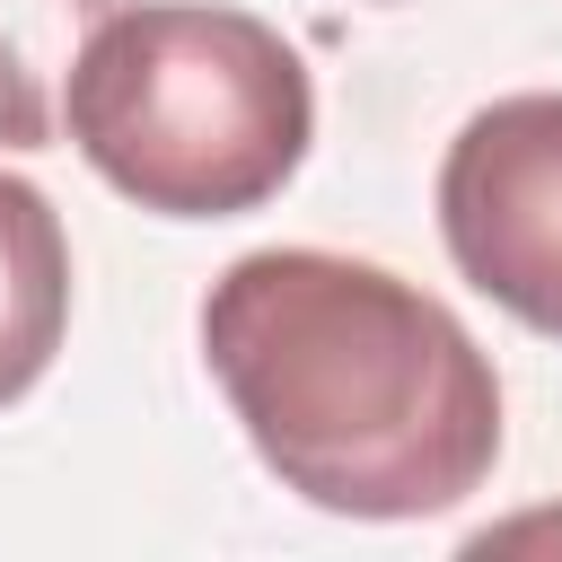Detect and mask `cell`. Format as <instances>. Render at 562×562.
<instances>
[{"instance_id":"cell-1","label":"cell","mask_w":562,"mask_h":562,"mask_svg":"<svg viewBox=\"0 0 562 562\" xmlns=\"http://www.w3.org/2000/svg\"><path fill=\"white\" fill-rule=\"evenodd\" d=\"M202 360L263 474L325 518H439L501 457L492 351L422 281L334 246L237 255L202 299Z\"/></svg>"},{"instance_id":"cell-2","label":"cell","mask_w":562,"mask_h":562,"mask_svg":"<svg viewBox=\"0 0 562 562\" xmlns=\"http://www.w3.org/2000/svg\"><path fill=\"white\" fill-rule=\"evenodd\" d=\"M70 149L158 220L263 211L307 140L316 88L299 44L228 0H123L70 61Z\"/></svg>"},{"instance_id":"cell-3","label":"cell","mask_w":562,"mask_h":562,"mask_svg":"<svg viewBox=\"0 0 562 562\" xmlns=\"http://www.w3.org/2000/svg\"><path fill=\"white\" fill-rule=\"evenodd\" d=\"M439 237L448 263L509 307L527 334L562 342V97H492L457 123L439 158Z\"/></svg>"},{"instance_id":"cell-4","label":"cell","mask_w":562,"mask_h":562,"mask_svg":"<svg viewBox=\"0 0 562 562\" xmlns=\"http://www.w3.org/2000/svg\"><path fill=\"white\" fill-rule=\"evenodd\" d=\"M70 334V237L44 184L0 176V404H18Z\"/></svg>"},{"instance_id":"cell-5","label":"cell","mask_w":562,"mask_h":562,"mask_svg":"<svg viewBox=\"0 0 562 562\" xmlns=\"http://www.w3.org/2000/svg\"><path fill=\"white\" fill-rule=\"evenodd\" d=\"M123 0H0V149H53L61 140V88L79 44Z\"/></svg>"},{"instance_id":"cell-6","label":"cell","mask_w":562,"mask_h":562,"mask_svg":"<svg viewBox=\"0 0 562 562\" xmlns=\"http://www.w3.org/2000/svg\"><path fill=\"white\" fill-rule=\"evenodd\" d=\"M544 536H562V509H544V518H509V527H483L474 553H492V544H544Z\"/></svg>"}]
</instances>
